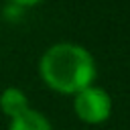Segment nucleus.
<instances>
[{
	"label": "nucleus",
	"mask_w": 130,
	"mask_h": 130,
	"mask_svg": "<svg viewBox=\"0 0 130 130\" xmlns=\"http://www.w3.org/2000/svg\"><path fill=\"white\" fill-rule=\"evenodd\" d=\"M10 2H14L16 6H35V4H39L43 0H10Z\"/></svg>",
	"instance_id": "5"
},
{
	"label": "nucleus",
	"mask_w": 130,
	"mask_h": 130,
	"mask_svg": "<svg viewBox=\"0 0 130 130\" xmlns=\"http://www.w3.org/2000/svg\"><path fill=\"white\" fill-rule=\"evenodd\" d=\"M39 73L51 89L75 95L95 79V61L91 53L77 43H57L43 53Z\"/></svg>",
	"instance_id": "1"
},
{
	"label": "nucleus",
	"mask_w": 130,
	"mask_h": 130,
	"mask_svg": "<svg viewBox=\"0 0 130 130\" xmlns=\"http://www.w3.org/2000/svg\"><path fill=\"white\" fill-rule=\"evenodd\" d=\"M8 130H53V128L41 112L28 108V110H24L22 114H18L10 120Z\"/></svg>",
	"instance_id": "4"
},
{
	"label": "nucleus",
	"mask_w": 130,
	"mask_h": 130,
	"mask_svg": "<svg viewBox=\"0 0 130 130\" xmlns=\"http://www.w3.org/2000/svg\"><path fill=\"white\" fill-rule=\"evenodd\" d=\"M0 108L2 112L12 120L14 116L22 114L24 110H28V100H26V93L18 87H6L0 95Z\"/></svg>",
	"instance_id": "3"
},
{
	"label": "nucleus",
	"mask_w": 130,
	"mask_h": 130,
	"mask_svg": "<svg viewBox=\"0 0 130 130\" xmlns=\"http://www.w3.org/2000/svg\"><path fill=\"white\" fill-rule=\"evenodd\" d=\"M73 110L77 118L85 124H102L110 118L112 114V98L106 89L98 85H89L81 91L75 93L73 100Z\"/></svg>",
	"instance_id": "2"
}]
</instances>
